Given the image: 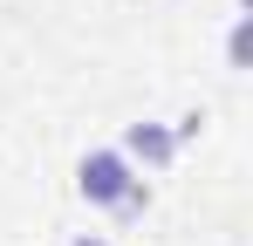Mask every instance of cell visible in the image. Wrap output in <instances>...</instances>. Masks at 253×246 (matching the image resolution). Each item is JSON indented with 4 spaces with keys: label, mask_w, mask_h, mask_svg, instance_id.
<instances>
[{
    "label": "cell",
    "mask_w": 253,
    "mask_h": 246,
    "mask_svg": "<svg viewBox=\"0 0 253 246\" xmlns=\"http://www.w3.org/2000/svg\"><path fill=\"white\" fill-rule=\"evenodd\" d=\"M76 199L130 226V219H144V212H151V185H144V171H137L117 144H96V151L76 158Z\"/></svg>",
    "instance_id": "obj_1"
},
{
    "label": "cell",
    "mask_w": 253,
    "mask_h": 246,
    "mask_svg": "<svg viewBox=\"0 0 253 246\" xmlns=\"http://www.w3.org/2000/svg\"><path fill=\"white\" fill-rule=\"evenodd\" d=\"M117 151H124L137 171H171L185 144H178V130H171L165 117H137V123H124V144H117Z\"/></svg>",
    "instance_id": "obj_2"
},
{
    "label": "cell",
    "mask_w": 253,
    "mask_h": 246,
    "mask_svg": "<svg viewBox=\"0 0 253 246\" xmlns=\"http://www.w3.org/2000/svg\"><path fill=\"white\" fill-rule=\"evenodd\" d=\"M226 62L247 69V14H233V35H226Z\"/></svg>",
    "instance_id": "obj_3"
},
{
    "label": "cell",
    "mask_w": 253,
    "mask_h": 246,
    "mask_svg": "<svg viewBox=\"0 0 253 246\" xmlns=\"http://www.w3.org/2000/svg\"><path fill=\"white\" fill-rule=\"evenodd\" d=\"M69 246H117V240H110V233H76Z\"/></svg>",
    "instance_id": "obj_4"
}]
</instances>
